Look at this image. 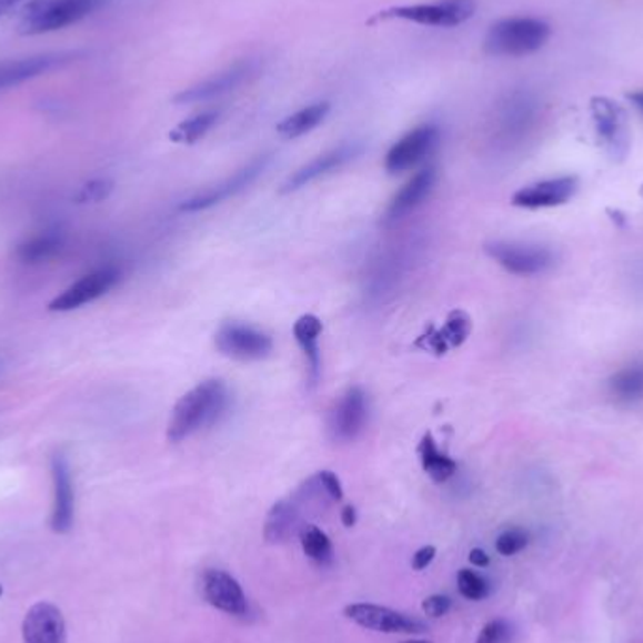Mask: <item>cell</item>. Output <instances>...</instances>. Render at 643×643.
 <instances>
[{
    "instance_id": "cell-1",
    "label": "cell",
    "mask_w": 643,
    "mask_h": 643,
    "mask_svg": "<svg viewBox=\"0 0 643 643\" xmlns=\"http://www.w3.org/2000/svg\"><path fill=\"white\" fill-rule=\"evenodd\" d=\"M230 403L232 395L222 380H203L173 406L165 433L168 441L179 444L203 429L213 428L227 414Z\"/></svg>"
},
{
    "instance_id": "cell-2",
    "label": "cell",
    "mask_w": 643,
    "mask_h": 643,
    "mask_svg": "<svg viewBox=\"0 0 643 643\" xmlns=\"http://www.w3.org/2000/svg\"><path fill=\"white\" fill-rule=\"evenodd\" d=\"M552 29L536 18H506L496 21L485 34V53L495 57L531 56L550 40Z\"/></svg>"
},
{
    "instance_id": "cell-3",
    "label": "cell",
    "mask_w": 643,
    "mask_h": 643,
    "mask_svg": "<svg viewBox=\"0 0 643 643\" xmlns=\"http://www.w3.org/2000/svg\"><path fill=\"white\" fill-rule=\"evenodd\" d=\"M106 0H32L21 21L23 34H48L80 23L104 7Z\"/></svg>"
},
{
    "instance_id": "cell-4",
    "label": "cell",
    "mask_w": 643,
    "mask_h": 643,
    "mask_svg": "<svg viewBox=\"0 0 643 643\" xmlns=\"http://www.w3.org/2000/svg\"><path fill=\"white\" fill-rule=\"evenodd\" d=\"M476 12V0H435L422 4L388 8L379 13L380 19H401L416 26L452 29L466 23Z\"/></svg>"
},
{
    "instance_id": "cell-5",
    "label": "cell",
    "mask_w": 643,
    "mask_h": 643,
    "mask_svg": "<svg viewBox=\"0 0 643 643\" xmlns=\"http://www.w3.org/2000/svg\"><path fill=\"white\" fill-rule=\"evenodd\" d=\"M271 159H273L271 153L258 154L251 162H247L243 168H240L238 172H233L230 178L224 179L221 183L213 184V187L198 192L194 197H190L189 200H184L179 205V211H183V213H200V211H205V209L227 202L230 198L238 197L240 192L249 189L268 170Z\"/></svg>"
},
{
    "instance_id": "cell-6",
    "label": "cell",
    "mask_w": 643,
    "mask_h": 643,
    "mask_svg": "<svg viewBox=\"0 0 643 643\" xmlns=\"http://www.w3.org/2000/svg\"><path fill=\"white\" fill-rule=\"evenodd\" d=\"M214 344L222 355L238 362H258L273 352V339L243 322H224L214 335Z\"/></svg>"
},
{
    "instance_id": "cell-7",
    "label": "cell",
    "mask_w": 643,
    "mask_h": 643,
    "mask_svg": "<svg viewBox=\"0 0 643 643\" xmlns=\"http://www.w3.org/2000/svg\"><path fill=\"white\" fill-rule=\"evenodd\" d=\"M485 254L512 275L531 277L552 270L555 254L547 247L512 243V241H491L485 245Z\"/></svg>"
},
{
    "instance_id": "cell-8",
    "label": "cell",
    "mask_w": 643,
    "mask_h": 643,
    "mask_svg": "<svg viewBox=\"0 0 643 643\" xmlns=\"http://www.w3.org/2000/svg\"><path fill=\"white\" fill-rule=\"evenodd\" d=\"M369 422L368 393L360 386H352L335 401L328 418V433L331 441L349 444L362 436Z\"/></svg>"
},
{
    "instance_id": "cell-9",
    "label": "cell",
    "mask_w": 643,
    "mask_h": 643,
    "mask_svg": "<svg viewBox=\"0 0 643 643\" xmlns=\"http://www.w3.org/2000/svg\"><path fill=\"white\" fill-rule=\"evenodd\" d=\"M591 115L606 153L613 160L625 159L631 149V129L625 110L606 97H594L591 100Z\"/></svg>"
},
{
    "instance_id": "cell-10",
    "label": "cell",
    "mask_w": 643,
    "mask_h": 643,
    "mask_svg": "<svg viewBox=\"0 0 643 643\" xmlns=\"http://www.w3.org/2000/svg\"><path fill=\"white\" fill-rule=\"evenodd\" d=\"M260 72V62L257 59H241L224 68L219 74L211 76L208 80L200 81L197 86L189 87L179 92L173 99L175 104H200L209 100L219 99L227 92L235 91L238 87L251 81Z\"/></svg>"
},
{
    "instance_id": "cell-11",
    "label": "cell",
    "mask_w": 643,
    "mask_h": 643,
    "mask_svg": "<svg viewBox=\"0 0 643 643\" xmlns=\"http://www.w3.org/2000/svg\"><path fill=\"white\" fill-rule=\"evenodd\" d=\"M119 281H121V271L117 270L115 265H104V268H99V270L81 277L67 290H62L61 294L51 301L48 309L51 313L78 311L81 307L100 300L102 295L115 289Z\"/></svg>"
},
{
    "instance_id": "cell-12",
    "label": "cell",
    "mask_w": 643,
    "mask_h": 643,
    "mask_svg": "<svg viewBox=\"0 0 643 643\" xmlns=\"http://www.w3.org/2000/svg\"><path fill=\"white\" fill-rule=\"evenodd\" d=\"M344 615L352 623L365 631L382 632V634H423L429 631L428 623L422 619L412 617L392 607L376 604H350L344 607Z\"/></svg>"
},
{
    "instance_id": "cell-13",
    "label": "cell",
    "mask_w": 643,
    "mask_h": 643,
    "mask_svg": "<svg viewBox=\"0 0 643 643\" xmlns=\"http://www.w3.org/2000/svg\"><path fill=\"white\" fill-rule=\"evenodd\" d=\"M439 141H441V130L436 129L435 124H422L406 132L388 151L386 160H384L386 172L398 175V173L409 172L412 168H416L435 151Z\"/></svg>"
},
{
    "instance_id": "cell-14",
    "label": "cell",
    "mask_w": 643,
    "mask_h": 643,
    "mask_svg": "<svg viewBox=\"0 0 643 643\" xmlns=\"http://www.w3.org/2000/svg\"><path fill=\"white\" fill-rule=\"evenodd\" d=\"M363 151L362 143L358 141H346L341 143L338 148L330 149L325 153L319 154L317 159L301 165L300 170H295L281 187V194H292L295 190H301L307 184L314 183L317 179L325 178L330 173L338 172L343 165L349 164L355 157H360Z\"/></svg>"
},
{
    "instance_id": "cell-15",
    "label": "cell",
    "mask_w": 643,
    "mask_h": 643,
    "mask_svg": "<svg viewBox=\"0 0 643 643\" xmlns=\"http://www.w3.org/2000/svg\"><path fill=\"white\" fill-rule=\"evenodd\" d=\"M78 57H80L78 51H61L0 61V91H7L10 87L21 86L27 81L37 80L40 76L50 74L53 70L68 67Z\"/></svg>"
},
{
    "instance_id": "cell-16",
    "label": "cell",
    "mask_w": 643,
    "mask_h": 643,
    "mask_svg": "<svg viewBox=\"0 0 643 643\" xmlns=\"http://www.w3.org/2000/svg\"><path fill=\"white\" fill-rule=\"evenodd\" d=\"M51 479H53V512H51V529L57 534H67L74 528L76 491L72 480V469L67 455H53L51 460Z\"/></svg>"
},
{
    "instance_id": "cell-17",
    "label": "cell",
    "mask_w": 643,
    "mask_h": 643,
    "mask_svg": "<svg viewBox=\"0 0 643 643\" xmlns=\"http://www.w3.org/2000/svg\"><path fill=\"white\" fill-rule=\"evenodd\" d=\"M202 594L209 606L219 612L243 617L249 612V601L240 582L224 570L208 569L202 576Z\"/></svg>"
},
{
    "instance_id": "cell-18",
    "label": "cell",
    "mask_w": 643,
    "mask_h": 643,
    "mask_svg": "<svg viewBox=\"0 0 643 643\" xmlns=\"http://www.w3.org/2000/svg\"><path fill=\"white\" fill-rule=\"evenodd\" d=\"M577 187L580 181L574 175L545 179L518 190L512 197V205L523 209L559 208L574 198Z\"/></svg>"
},
{
    "instance_id": "cell-19",
    "label": "cell",
    "mask_w": 643,
    "mask_h": 643,
    "mask_svg": "<svg viewBox=\"0 0 643 643\" xmlns=\"http://www.w3.org/2000/svg\"><path fill=\"white\" fill-rule=\"evenodd\" d=\"M435 184L436 168L428 165V168L420 170L411 181L403 184V189L399 190L398 194L392 198V202L388 203L382 222L390 227V224L403 221L404 217H409L414 209L420 208L428 200L429 194L435 189Z\"/></svg>"
},
{
    "instance_id": "cell-20",
    "label": "cell",
    "mask_w": 643,
    "mask_h": 643,
    "mask_svg": "<svg viewBox=\"0 0 643 643\" xmlns=\"http://www.w3.org/2000/svg\"><path fill=\"white\" fill-rule=\"evenodd\" d=\"M23 643H67V623L51 602H38L23 619Z\"/></svg>"
},
{
    "instance_id": "cell-21",
    "label": "cell",
    "mask_w": 643,
    "mask_h": 643,
    "mask_svg": "<svg viewBox=\"0 0 643 643\" xmlns=\"http://www.w3.org/2000/svg\"><path fill=\"white\" fill-rule=\"evenodd\" d=\"M305 525V509L298 503L294 495L281 499L271 506L265 518L264 539L268 544H284L292 536L300 534Z\"/></svg>"
},
{
    "instance_id": "cell-22",
    "label": "cell",
    "mask_w": 643,
    "mask_h": 643,
    "mask_svg": "<svg viewBox=\"0 0 643 643\" xmlns=\"http://www.w3.org/2000/svg\"><path fill=\"white\" fill-rule=\"evenodd\" d=\"M472 320L465 311L455 309L448 314L446 324L442 328H429L428 333L418 339L416 346L444 355L452 349H460L466 339L471 338Z\"/></svg>"
},
{
    "instance_id": "cell-23",
    "label": "cell",
    "mask_w": 643,
    "mask_h": 643,
    "mask_svg": "<svg viewBox=\"0 0 643 643\" xmlns=\"http://www.w3.org/2000/svg\"><path fill=\"white\" fill-rule=\"evenodd\" d=\"M322 330H324L322 320L317 314H303L295 320V343L300 344L301 352L305 355L307 376H309L311 386H317L320 380V368H322L320 335H322Z\"/></svg>"
},
{
    "instance_id": "cell-24",
    "label": "cell",
    "mask_w": 643,
    "mask_h": 643,
    "mask_svg": "<svg viewBox=\"0 0 643 643\" xmlns=\"http://www.w3.org/2000/svg\"><path fill=\"white\" fill-rule=\"evenodd\" d=\"M418 458L422 463L423 472L435 484H444L458 472V463L450 455L441 452V448L436 446L435 436L431 433H425L418 444Z\"/></svg>"
},
{
    "instance_id": "cell-25",
    "label": "cell",
    "mask_w": 643,
    "mask_h": 643,
    "mask_svg": "<svg viewBox=\"0 0 643 643\" xmlns=\"http://www.w3.org/2000/svg\"><path fill=\"white\" fill-rule=\"evenodd\" d=\"M330 102H314V104L307 106L303 110L295 111L292 115L282 119L281 123L277 124V132L284 138V140H295L301 135L313 132L319 124L324 123L325 117L330 113Z\"/></svg>"
},
{
    "instance_id": "cell-26",
    "label": "cell",
    "mask_w": 643,
    "mask_h": 643,
    "mask_svg": "<svg viewBox=\"0 0 643 643\" xmlns=\"http://www.w3.org/2000/svg\"><path fill=\"white\" fill-rule=\"evenodd\" d=\"M610 393L617 403L634 404L643 401V360L629 363L619 369L610 382Z\"/></svg>"
},
{
    "instance_id": "cell-27",
    "label": "cell",
    "mask_w": 643,
    "mask_h": 643,
    "mask_svg": "<svg viewBox=\"0 0 643 643\" xmlns=\"http://www.w3.org/2000/svg\"><path fill=\"white\" fill-rule=\"evenodd\" d=\"M64 249V235L56 232H43L31 240L23 241L16 249V258L21 264H42L56 258Z\"/></svg>"
},
{
    "instance_id": "cell-28",
    "label": "cell",
    "mask_w": 643,
    "mask_h": 643,
    "mask_svg": "<svg viewBox=\"0 0 643 643\" xmlns=\"http://www.w3.org/2000/svg\"><path fill=\"white\" fill-rule=\"evenodd\" d=\"M298 536H300L301 547H303L307 557L320 566H328V564L333 563V544L322 529L317 528L313 523H305Z\"/></svg>"
},
{
    "instance_id": "cell-29",
    "label": "cell",
    "mask_w": 643,
    "mask_h": 643,
    "mask_svg": "<svg viewBox=\"0 0 643 643\" xmlns=\"http://www.w3.org/2000/svg\"><path fill=\"white\" fill-rule=\"evenodd\" d=\"M217 121H219V111H202V113H198V115L190 117V119H187L183 123H179L178 127L170 132V140H172L173 143L192 145V143L202 140L203 135L213 129Z\"/></svg>"
},
{
    "instance_id": "cell-30",
    "label": "cell",
    "mask_w": 643,
    "mask_h": 643,
    "mask_svg": "<svg viewBox=\"0 0 643 643\" xmlns=\"http://www.w3.org/2000/svg\"><path fill=\"white\" fill-rule=\"evenodd\" d=\"M458 589H460L461 596L466 599V601L480 602L484 601L485 596L490 594V582L479 572L463 569L458 574Z\"/></svg>"
},
{
    "instance_id": "cell-31",
    "label": "cell",
    "mask_w": 643,
    "mask_h": 643,
    "mask_svg": "<svg viewBox=\"0 0 643 643\" xmlns=\"http://www.w3.org/2000/svg\"><path fill=\"white\" fill-rule=\"evenodd\" d=\"M528 531L521 528H510L503 533L499 534L495 540V550L501 553L503 557H512V555H518V553L523 552L529 545Z\"/></svg>"
},
{
    "instance_id": "cell-32",
    "label": "cell",
    "mask_w": 643,
    "mask_h": 643,
    "mask_svg": "<svg viewBox=\"0 0 643 643\" xmlns=\"http://www.w3.org/2000/svg\"><path fill=\"white\" fill-rule=\"evenodd\" d=\"M515 637L514 623L509 619H493L485 623L474 643H512Z\"/></svg>"
},
{
    "instance_id": "cell-33",
    "label": "cell",
    "mask_w": 643,
    "mask_h": 643,
    "mask_svg": "<svg viewBox=\"0 0 643 643\" xmlns=\"http://www.w3.org/2000/svg\"><path fill=\"white\" fill-rule=\"evenodd\" d=\"M113 181L111 179H92L89 183L80 187V190L76 192L74 200L76 203H99L104 202L111 197L113 192Z\"/></svg>"
},
{
    "instance_id": "cell-34",
    "label": "cell",
    "mask_w": 643,
    "mask_h": 643,
    "mask_svg": "<svg viewBox=\"0 0 643 643\" xmlns=\"http://www.w3.org/2000/svg\"><path fill=\"white\" fill-rule=\"evenodd\" d=\"M452 607V599L448 594H431L422 604V610L429 617H444Z\"/></svg>"
},
{
    "instance_id": "cell-35",
    "label": "cell",
    "mask_w": 643,
    "mask_h": 643,
    "mask_svg": "<svg viewBox=\"0 0 643 643\" xmlns=\"http://www.w3.org/2000/svg\"><path fill=\"white\" fill-rule=\"evenodd\" d=\"M317 476H319L320 484L324 488L325 493L330 495L331 501H333V503H341V501H343L344 491L343 484H341L338 474L331 471H320L317 472Z\"/></svg>"
},
{
    "instance_id": "cell-36",
    "label": "cell",
    "mask_w": 643,
    "mask_h": 643,
    "mask_svg": "<svg viewBox=\"0 0 643 643\" xmlns=\"http://www.w3.org/2000/svg\"><path fill=\"white\" fill-rule=\"evenodd\" d=\"M436 555L435 545H423L414 555H412V569L423 570L428 569L429 564L433 563Z\"/></svg>"
},
{
    "instance_id": "cell-37",
    "label": "cell",
    "mask_w": 643,
    "mask_h": 643,
    "mask_svg": "<svg viewBox=\"0 0 643 643\" xmlns=\"http://www.w3.org/2000/svg\"><path fill=\"white\" fill-rule=\"evenodd\" d=\"M469 561H471L474 566H479V569H485L488 564H490V555L484 552V550H480V547H474L471 553H469Z\"/></svg>"
},
{
    "instance_id": "cell-38",
    "label": "cell",
    "mask_w": 643,
    "mask_h": 643,
    "mask_svg": "<svg viewBox=\"0 0 643 643\" xmlns=\"http://www.w3.org/2000/svg\"><path fill=\"white\" fill-rule=\"evenodd\" d=\"M341 521H343L344 528H354L355 521H358V512H355L352 504H346V506L341 510Z\"/></svg>"
},
{
    "instance_id": "cell-39",
    "label": "cell",
    "mask_w": 643,
    "mask_h": 643,
    "mask_svg": "<svg viewBox=\"0 0 643 643\" xmlns=\"http://www.w3.org/2000/svg\"><path fill=\"white\" fill-rule=\"evenodd\" d=\"M629 99H631L632 104L636 106L637 111L643 115V89L642 91L632 92L629 94Z\"/></svg>"
},
{
    "instance_id": "cell-40",
    "label": "cell",
    "mask_w": 643,
    "mask_h": 643,
    "mask_svg": "<svg viewBox=\"0 0 643 643\" xmlns=\"http://www.w3.org/2000/svg\"><path fill=\"white\" fill-rule=\"evenodd\" d=\"M19 2H21V0H0V18H2L8 10H12Z\"/></svg>"
},
{
    "instance_id": "cell-41",
    "label": "cell",
    "mask_w": 643,
    "mask_h": 643,
    "mask_svg": "<svg viewBox=\"0 0 643 643\" xmlns=\"http://www.w3.org/2000/svg\"><path fill=\"white\" fill-rule=\"evenodd\" d=\"M401 643H433V642H429V640H406V642Z\"/></svg>"
},
{
    "instance_id": "cell-42",
    "label": "cell",
    "mask_w": 643,
    "mask_h": 643,
    "mask_svg": "<svg viewBox=\"0 0 643 643\" xmlns=\"http://www.w3.org/2000/svg\"><path fill=\"white\" fill-rule=\"evenodd\" d=\"M642 197H643V187H642Z\"/></svg>"
}]
</instances>
